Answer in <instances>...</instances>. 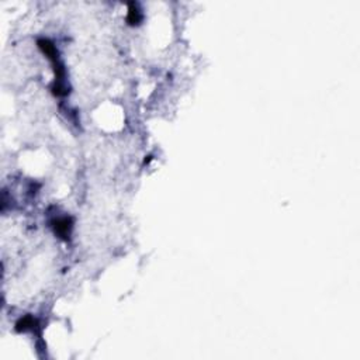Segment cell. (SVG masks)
Here are the masks:
<instances>
[{
  "label": "cell",
  "mask_w": 360,
  "mask_h": 360,
  "mask_svg": "<svg viewBox=\"0 0 360 360\" xmlns=\"http://www.w3.org/2000/svg\"><path fill=\"white\" fill-rule=\"evenodd\" d=\"M38 48L41 49V52L44 55H47L51 62H52V66H54V72H55V83L54 88H52V92H54L55 96L58 97H62V96H66L69 90L66 88L65 83V77H66V72L65 68L62 65V62L59 59V54H58V49L54 45L52 41H49L47 38H41L38 39Z\"/></svg>",
  "instance_id": "cell-1"
},
{
  "label": "cell",
  "mask_w": 360,
  "mask_h": 360,
  "mask_svg": "<svg viewBox=\"0 0 360 360\" xmlns=\"http://www.w3.org/2000/svg\"><path fill=\"white\" fill-rule=\"evenodd\" d=\"M72 228H73V219L71 217H61L52 221V229L56 236L61 239H68L71 236Z\"/></svg>",
  "instance_id": "cell-2"
},
{
  "label": "cell",
  "mask_w": 360,
  "mask_h": 360,
  "mask_svg": "<svg viewBox=\"0 0 360 360\" xmlns=\"http://www.w3.org/2000/svg\"><path fill=\"white\" fill-rule=\"evenodd\" d=\"M37 319L31 315H26L20 318L16 324L17 332H27V331H34L37 328Z\"/></svg>",
  "instance_id": "cell-3"
},
{
  "label": "cell",
  "mask_w": 360,
  "mask_h": 360,
  "mask_svg": "<svg viewBox=\"0 0 360 360\" xmlns=\"http://www.w3.org/2000/svg\"><path fill=\"white\" fill-rule=\"evenodd\" d=\"M142 22V13L138 9V5L130 3L128 5V13H127V23L130 26H138Z\"/></svg>",
  "instance_id": "cell-4"
}]
</instances>
